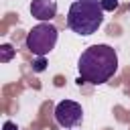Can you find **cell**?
Masks as SVG:
<instances>
[{"label":"cell","mask_w":130,"mask_h":130,"mask_svg":"<svg viewBox=\"0 0 130 130\" xmlns=\"http://www.w3.org/2000/svg\"><path fill=\"white\" fill-rule=\"evenodd\" d=\"M2 130H18V126H16L14 122H10V120H8V122H4V124H2Z\"/></svg>","instance_id":"9c48e42d"},{"label":"cell","mask_w":130,"mask_h":130,"mask_svg":"<svg viewBox=\"0 0 130 130\" xmlns=\"http://www.w3.org/2000/svg\"><path fill=\"white\" fill-rule=\"evenodd\" d=\"M45 67H47V63H45V57H39V59L32 63V69H35V71H39V73H41V71H45Z\"/></svg>","instance_id":"ba28073f"},{"label":"cell","mask_w":130,"mask_h":130,"mask_svg":"<svg viewBox=\"0 0 130 130\" xmlns=\"http://www.w3.org/2000/svg\"><path fill=\"white\" fill-rule=\"evenodd\" d=\"M55 120L63 128H73L83 120V110L73 100H63L55 106Z\"/></svg>","instance_id":"277c9868"},{"label":"cell","mask_w":130,"mask_h":130,"mask_svg":"<svg viewBox=\"0 0 130 130\" xmlns=\"http://www.w3.org/2000/svg\"><path fill=\"white\" fill-rule=\"evenodd\" d=\"M30 14H32V18H37L41 22H51L57 14V2L55 0H32Z\"/></svg>","instance_id":"5b68a950"},{"label":"cell","mask_w":130,"mask_h":130,"mask_svg":"<svg viewBox=\"0 0 130 130\" xmlns=\"http://www.w3.org/2000/svg\"><path fill=\"white\" fill-rule=\"evenodd\" d=\"M57 37H59V30L55 24L51 22H39L37 26H32L26 35V49L37 55V57H45L49 55L55 45H57Z\"/></svg>","instance_id":"3957f363"},{"label":"cell","mask_w":130,"mask_h":130,"mask_svg":"<svg viewBox=\"0 0 130 130\" xmlns=\"http://www.w3.org/2000/svg\"><path fill=\"white\" fill-rule=\"evenodd\" d=\"M79 79L91 85H102L114 77L118 71V53L110 45H91L87 47L77 61Z\"/></svg>","instance_id":"6da1fadb"},{"label":"cell","mask_w":130,"mask_h":130,"mask_svg":"<svg viewBox=\"0 0 130 130\" xmlns=\"http://www.w3.org/2000/svg\"><path fill=\"white\" fill-rule=\"evenodd\" d=\"M100 4H102V8H104V12H106V10L112 12V10L118 8V0H100Z\"/></svg>","instance_id":"52a82bcc"},{"label":"cell","mask_w":130,"mask_h":130,"mask_svg":"<svg viewBox=\"0 0 130 130\" xmlns=\"http://www.w3.org/2000/svg\"><path fill=\"white\" fill-rule=\"evenodd\" d=\"M104 22V8L100 4V0H75L69 6L67 12V26L81 35V37H89L93 32H98V28Z\"/></svg>","instance_id":"7a4b0ae2"},{"label":"cell","mask_w":130,"mask_h":130,"mask_svg":"<svg viewBox=\"0 0 130 130\" xmlns=\"http://www.w3.org/2000/svg\"><path fill=\"white\" fill-rule=\"evenodd\" d=\"M12 57H14L12 45H2V47H0V61H2V63H8Z\"/></svg>","instance_id":"8992f818"}]
</instances>
